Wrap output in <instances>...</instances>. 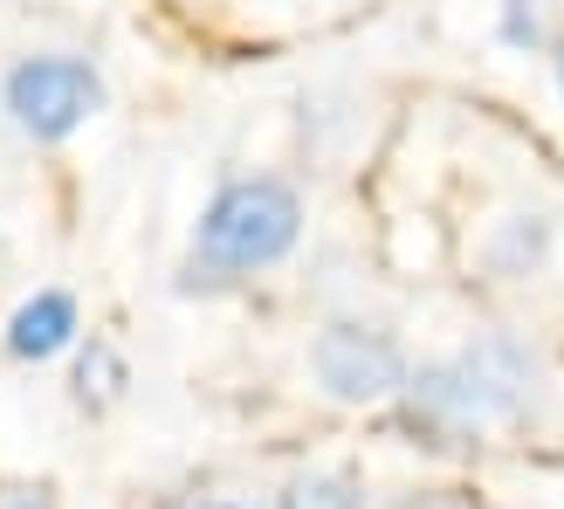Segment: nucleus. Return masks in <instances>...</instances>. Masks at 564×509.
Returning a JSON list of instances; mask_svg holds the SVG:
<instances>
[{
	"mask_svg": "<svg viewBox=\"0 0 564 509\" xmlns=\"http://www.w3.org/2000/svg\"><path fill=\"white\" fill-rule=\"evenodd\" d=\"M544 392V358L517 331H475L455 351L413 365L400 386V413L434 447H468L496 427H523Z\"/></svg>",
	"mask_w": 564,
	"mask_h": 509,
	"instance_id": "nucleus-1",
	"label": "nucleus"
},
{
	"mask_svg": "<svg viewBox=\"0 0 564 509\" xmlns=\"http://www.w3.org/2000/svg\"><path fill=\"white\" fill-rule=\"evenodd\" d=\"M303 241V193L282 173H235L214 186V201L193 220V241L180 254V296H220L241 282L290 262Z\"/></svg>",
	"mask_w": 564,
	"mask_h": 509,
	"instance_id": "nucleus-2",
	"label": "nucleus"
},
{
	"mask_svg": "<svg viewBox=\"0 0 564 509\" xmlns=\"http://www.w3.org/2000/svg\"><path fill=\"white\" fill-rule=\"evenodd\" d=\"M0 110L21 138L35 145H63L69 131H83L104 110V76L90 55H69V48H42V55H21L0 83Z\"/></svg>",
	"mask_w": 564,
	"mask_h": 509,
	"instance_id": "nucleus-3",
	"label": "nucleus"
},
{
	"mask_svg": "<svg viewBox=\"0 0 564 509\" xmlns=\"http://www.w3.org/2000/svg\"><path fill=\"white\" fill-rule=\"evenodd\" d=\"M413 372L406 345L372 317H330L310 337V379H317L324 400L337 407H386L400 400V386Z\"/></svg>",
	"mask_w": 564,
	"mask_h": 509,
	"instance_id": "nucleus-4",
	"label": "nucleus"
},
{
	"mask_svg": "<svg viewBox=\"0 0 564 509\" xmlns=\"http://www.w3.org/2000/svg\"><path fill=\"white\" fill-rule=\"evenodd\" d=\"M8 358L21 365H48V358H63L83 345V310L69 290H35V296H21L14 303V317H8Z\"/></svg>",
	"mask_w": 564,
	"mask_h": 509,
	"instance_id": "nucleus-5",
	"label": "nucleus"
},
{
	"mask_svg": "<svg viewBox=\"0 0 564 509\" xmlns=\"http://www.w3.org/2000/svg\"><path fill=\"white\" fill-rule=\"evenodd\" d=\"M557 254V220L551 214H502L496 228L482 235V269L496 282H530L544 275Z\"/></svg>",
	"mask_w": 564,
	"mask_h": 509,
	"instance_id": "nucleus-6",
	"label": "nucleus"
},
{
	"mask_svg": "<svg viewBox=\"0 0 564 509\" xmlns=\"http://www.w3.org/2000/svg\"><path fill=\"white\" fill-rule=\"evenodd\" d=\"M124 386H131V365L118 358V345L110 337H90V345H76V372H69V392H76V407H118L124 400Z\"/></svg>",
	"mask_w": 564,
	"mask_h": 509,
	"instance_id": "nucleus-7",
	"label": "nucleus"
},
{
	"mask_svg": "<svg viewBox=\"0 0 564 509\" xmlns=\"http://www.w3.org/2000/svg\"><path fill=\"white\" fill-rule=\"evenodd\" d=\"M275 509H365V483L345 468H303L282 483Z\"/></svg>",
	"mask_w": 564,
	"mask_h": 509,
	"instance_id": "nucleus-8",
	"label": "nucleus"
},
{
	"mask_svg": "<svg viewBox=\"0 0 564 509\" xmlns=\"http://www.w3.org/2000/svg\"><path fill=\"white\" fill-rule=\"evenodd\" d=\"M496 28H502V42H510V48H523V55L551 42V35H544V0H502Z\"/></svg>",
	"mask_w": 564,
	"mask_h": 509,
	"instance_id": "nucleus-9",
	"label": "nucleus"
},
{
	"mask_svg": "<svg viewBox=\"0 0 564 509\" xmlns=\"http://www.w3.org/2000/svg\"><path fill=\"white\" fill-rule=\"evenodd\" d=\"M392 509H482V502L462 496V489H413V496H400Z\"/></svg>",
	"mask_w": 564,
	"mask_h": 509,
	"instance_id": "nucleus-10",
	"label": "nucleus"
},
{
	"mask_svg": "<svg viewBox=\"0 0 564 509\" xmlns=\"http://www.w3.org/2000/svg\"><path fill=\"white\" fill-rule=\"evenodd\" d=\"M0 509H55L48 489H14V496H0Z\"/></svg>",
	"mask_w": 564,
	"mask_h": 509,
	"instance_id": "nucleus-11",
	"label": "nucleus"
},
{
	"mask_svg": "<svg viewBox=\"0 0 564 509\" xmlns=\"http://www.w3.org/2000/svg\"><path fill=\"white\" fill-rule=\"evenodd\" d=\"M186 509H275V502H248V496H200V502H186Z\"/></svg>",
	"mask_w": 564,
	"mask_h": 509,
	"instance_id": "nucleus-12",
	"label": "nucleus"
},
{
	"mask_svg": "<svg viewBox=\"0 0 564 509\" xmlns=\"http://www.w3.org/2000/svg\"><path fill=\"white\" fill-rule=\"evenodd\" d=\"M551 69H557V90H564V28L551 35Z\"/></svg>",
	"mask_w": 564,
	"mask_h": 509,
	"instance_id": "nucleus-13",
	"label": "nucleus"
},
{
	"mask_svg": "<svg viewBox=\"0 0 564 509\" xmlns=\"http://www.w3.org/2000/svg\"><path fill=\"white\" fill-rule=\"evenodd\" d=\"M482 509H489V502H482Z\"/></svg>",
	"mask_w": 564,
	"mask_h": 509,
	"instance_id": "nucleus-14",
	"label": "nucleus"
}]
</instances>
